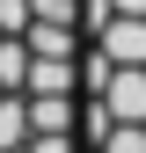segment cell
Segmentation results:
<instances>
[{
  "instance_id": "3",
  "label": "cell",
  "mask_w": 146,
  "mask_h": 153,
  "mask_svg": "<svg viewBox=\"0 0 146 153\" xmlns=\"http://www.w3.org/2000/svg\"><path fill=\"white\" fill-rule=\"evenodd\" d=\"M29 124L36 131H66L73 124V102H66V95H36V102H29Z\"/></svg>"
},
{
  "instance_id": "4",
  "label": "cell",
  "mask_w": 146,
  "mask_h": 153,
  "mask_svg": "<svg viewBox=\"0 0 146 153\" xmlns=\"http://www.w3.org/2000/svg\"><path fill=\"white\" fill-rule=\"evenodd\" d=\"M102 153H146V124H110Z\"/></svg>"
},
{
  "instance_id": "2",
  "label": "cell",
  "mask_w": 146,
  "mask_h": 153,
  "mask_svg": "<svg viewBox=\"0 0 146 153\" xmlns=\"http://www.w3.org/2000/svg\"><path fill=\"white\" fill-rule=\"evenodd\" d=\"M22 80H29V95H66L73 66H66V59H44V51H36V59L22 66Z\"/></svg>"
},
{
  "instance_id": "6",
  "label": "cell",
  "mask_w": 146,
  "mask_h": 153,
  "mask_svg": "<svg viewBox=\"0 0 146 153\" xmlns=\"http://www.w3.org/2000/svg\"><path fill=\"white\" fill-rule=\"evenodd\" d=\"M110 7H117V15H146V0H110Z\"/></svg>"
},
{
  "instance_id": "1",
  "label": "cell",
  "mask_w": 146,
  "mask_h": 153,
  "mask_svg": "<svg viewBox=\"0 0 146 153\" xmlns=\"http://www.w3.org/2000/svg\"><path fill=\"white\" fill-rule=\"evenodd\" d=\"M95 51L110 66H146V15H110L95 29Z\"/></svg>"
},
{
  "instance_id": "5",
  "label": "cell",
  "mask_w": 146,
  "mask_h": 153,
  "mask_svg": "<svg viewBox=\"0 0 146 153\" xmlns=\"http://www.w3.org/2000/svg\"><path fill=\"white\" fill-rule=\"evenodd\" d=\"M22 153H73V139H66V131H36Z\"/></svg>"
}]
</instances>
